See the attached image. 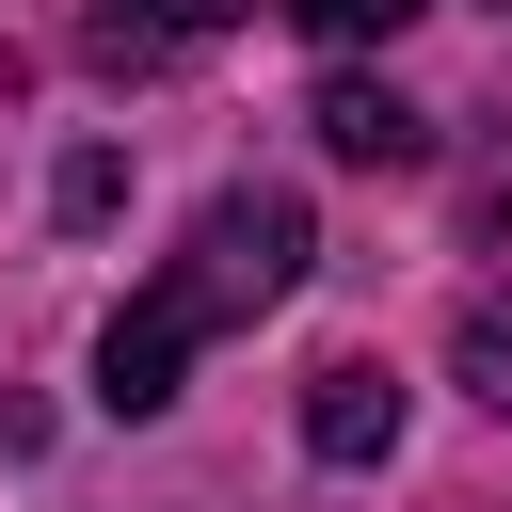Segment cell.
<instances>
[{
    "label": "cell",
    "instance_id": "cell-6",
    "mask_svg": "<svg viewBox=\"0 0 512 512\" xmlns=\"http://www.w3.org/2000/svg\"><path fill=\"white\" fill-rule=\"evenodd\" d=\"M256 0H144V32H240Z\"/></svg>",
    "mask_w": 512,
    "mask_h": 512
},
{
    "label": "cell",
    "instance_id": "cell-4",
    "mask_svg": "<svg viewBox=\"0 0 512 512\" xmlns=\"http://www.w3.org/2000/svg\"><path fill=\"white\" fill-rule=\"evenodd\" d=\"M464 400H496V416H512V288H480V304H464Z\"/></svg>",
    "mask_w": 512,
    "mask_h": 512
},
{
    "label": "cell",
    "instance_id": "cell-1",
    "mask_svg": "<svg viewBox=\"0 0 512 512\" xmlns=\"http://www.w3.org/2000/svg\"><path fill=\"white\" fill-rule=\"evenodd\" d=\"M304 256H320V224H304L288 192H224V208H192L176 272L96 336V400H112V416H160V400H176V368H192L224 320H256V304H288V288H304Z\"/></svg>",
    "mask_w": 512,
    "mask_h": 512
},
{
    "label": "cell",
    "instance_id": "cell-3",
    "mask_svg": "<svg viewBox=\"0 0 512 512\" xmlns=\"http://www.w3.org/2000/svg\"><path fill=\"white\" fill-rule=\"evenodd\" d=\"M304 128H320V160H352V176H400V160L432 144V128H416L384 80H320V112H304Z\"/></svg>",
    "mask_w": 512,
    "mask_h": 512
},
{
    "label": "cell",
    "instance_id": "cell-5",
    "mask_svg": "<svg viewBox=\"0 0 512 512\" xmlns=\"http://www.w3.org/2000/svg\"><path fill=\"white\" fill-rule=\"evenodd\" d=\"M288 16H304V32H320V48H384V32H400V16H416V0H288Z\"/></svg>",
    "mask_w": 512,
    "mask_h": 512
},
{
    "label": "cell",
    "instance_id": "cell-2",
    "mask_svg": "<svg viewBox=\"0 0 512 512\" xmlns=\"http://www.w3.org/2000/svg\"><path fill=\"white\" fill-rule=\"evenodd\" d=\"M304 448L320 464H384L400 448V368L384 352H320L304 368Z\"/></svg>",
    "mask_w": 512,
    "mask_h": 512
}]
</instances>
